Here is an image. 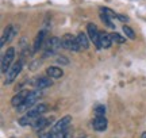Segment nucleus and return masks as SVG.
I'll use <instances>...</instances> for the list:
<instances>
[{"label": "nucleus", "mask_w": 146, "mask_h": 138, "mask_svg": "<svg viewBox=\"0 0 146 138\" xmlns=\"http://www.w3.org/2000/svg\"><path fill=\"white\" fill-rule=\"evenodd\" d=\"M39 98H41V91H39V90L31 91V92L29 94V96L26 98L25 103H23L22 106L18 107V108H16V111H18V112H25V111L31 110L33 107L35 106V103L38 102V99H39Z\"/></svg>", "instance_id": "f257e3e1"}, {"label": "nucleus", "mask_w": 146, "mask_h": 138, "mask_svg": "<svg viewBox=\"0 0 146 138\" xmlns=\"http://www.w3.org/2000/svg\"><path fill=\"white\" fill-rule=\"evenodd\" d=\"M43 48H45V56H46V57L53 56V54H56L58 52V49L62 48V45H61V39L57 38V37L49 38Z\"/></svg>", "instance_id": "f03ea898"}, {"label": "nucleus", "mask_w": 146, "mask_h": 138, "mask_svg": "<svg viewBox=\"0 0 146 138\" xmlns=\"http://www.w3.org/2000/svg\"><path fill=\"white\" fill-rule=\"evenodd\" d=\"M15 58V49L14 48H8L7 52L3 54L1 57V73H7L10 68L12 66V61Z\"/></svg>", "instance_id": "7ed1b4c3"}, {"label": "nucleus", "mask_w": 146, "mask_h": 138, "mask_svg": "<svg viewBox=\"0 0 146 138\" xmlns=\"http://www.w3.org/2000/svg\"><path fill=\"white\" fill-rule=\"evenodd\" d=\"M22 68H23V62H22V61H16L15 64L10 68V70L7 72V76H5V80H4V84L8 85V84H11V83H14V81L16 80V77L19 76V73L22 72Z\"/></svg>", "instance_id": "20e7f679"}, {"label": "nucleus", "mask_w": 146, "mask_h": 138, "mask_svg": "<svg viewBox=\"0 0 146 138\" xmlns=\"http://www.w3.org/2000/svg\"><path fill=\"white\" fill-rule=\"evenodd\" d=\"M61 45H62L64 49L70 50V52H78L80 50L77 39H76V37H73L72 34H64L62 38H61Z\"/></svg>", "instance_id": "39448f33"}, {"label": "nucleus", "mask_w": 146, "mask_h": 138, "mask_svg": "<svg viewBox=\"0 0 146 138\" xmlns=\"http://www.w3.org/2000/svg\"><path fill=\"white\" fill-rule=\"evenodd\" d=\"M87 34H88L89 39L94 42L95 46H96L98 49H102L100 48V31L98 30L96 25H94V23H88V25H87Z\"/></svg>", "instance_id": "423d86ee"}, {"label": "nucleus", "mask_w": 146, "mask_h": 138, "mask_svg": "<svg viewBox=\"0 0 146 138\" xmlns=\"http://www.w3.org/2000/svg\"><path fill=\"white\" fill-rule=\"evenodd\" d=\"M16 33H18V29H16L14 25H10V26H7L4 29V31H3V34H1V41H0V46L3 48L4 45H7V43L10 42L12 38L16 35Z\"/></svg>", "instance_id": "0eeeda50"}, {"label": "nucleus", "mask_w": 146, "mask_h": 138, "mask_svg": "<svg viewBox=\"0 0 146 138\" xmlns=\"http://www.w3.org/2000/svg\"><path fill=\"white\" fill-rule=\"evenodd\" d=\"M70 121H72V117L70 115H65V117H62L60 121H57V123L53 126L52 131L53 133H61V131H65L66 129H69V125H70Z\"/></svg>", "instance_id": "6e6552de"}, {"label": "nucleus", "mask_w": 146, "mask_h": 138, "mask_svg": "<svg viewBox=\"0 0 146 138\" xmlns=\"http://www.w3.org/2000/svg\"><path fill=\"white\" fill-rule=\"evenodd\" d=\"M47 104H45V103H41V104H38V106H34L31 108V110H29V111L26 112V115H29L30 118H34V119H36V118H41L45 112L47 111Z\"/></svg>", "instance_id": "1a4fd4ad"}, {"label": "nucleus", "mask_w": 146, "mask_h": 138, "mask_svg": "<svg viewBox=\"0 0 146 138\" xmlns=\"http://www.w3.org/2000/svg\"><path fill=\"white\" fill-rule=\"evenodd\" d=\"M29 91H21V92H18L16 95L12 96V99H11V104L15 107V108H18L19 106H22L23 103H25V100H26V98L29 96Z\"/></svg>", "instance_id": "9d476101"}, {"label": "nucleus", "mask_w": 146, "mask_h": 138, "mask_svg": "<svg viewBox=\"0 0 146 138\" xmlns=\"http://www.w3.org/2000/svg\"><path fill=\"white\" fill-rule=\"evenodd\" d=\"M53 84V81L50 77H46V76H39V77H36L35 81H34V85H35V88L38 90H45V88H49L50 85Z\"/></svg>", "instance_id": "9b49d317"}, {"label": "nucleus", "mask_w": 146, "mask_h": 138, "mask_svg": "<svg viewBox=\"0 0 146 138\" xmlns=\"http://www.w3.org/2000/svg\"><path fill=\"white\" fill-rule=\"evenodd\" d=\"M107 118L106 117H95L92 121V127L96 131H104L107 129Z\"/></svg>", "instance_id": "f8f14e48"}, {"label": "nucleus", "mask_w": 146, "mask_h": 138, "mask_svg": "<svg viewBox=\"0 0 146 138\" xmlns=\"http://www.w3.org/2000/svg\"><path fill=\"white\" fill-rule=\"evenodd\" d=\"M52 121H53V119H49V118L41 117V118H38L35 122H34V125H33L31 127L34 129V130H36V131H42L43 129H46L47 126L52 123Z\"/></svg>", "instance_id": "ddd939ff"}, {"label": "nucleus", "mask_w": 146, "mask_h": 138, "mask_svg": "<svg viewBox=\"0 0 146 138\" xmlns=\"http://www.w3.org/2000/svg\"><path fill=\"white\" fill-rule=\"evenodd\" d=\"M76 39L80 46V50H87L89 48V37L87 33H78L76 35Z\"/></svg>", "instance_id": "4468645a"}, {"label": "nucleus", "mask_w": 146, "mask_h": 138, "mask_svg": "<svg viewBox=\"0 0 146 138\" xmlns=\"http://www.w3.org/2000/svg\"><path fill=\"white\" fill-rule=\"evenodd\" d=\"M112 45L111 34L106 31H100V48L102 49H110Z\"/></svg>", "instance_id": "2eb2a0df"}, {"label": "nucleus", "mask_w": 146, "mask_h": 138, "mask_svg": "<svg viewBox=\"0 0 146 138\" xmlns=\"http://www.w3.org/2000/svg\"><path fill=\"white\" fill-rule=\"evenodd\" d=\"M45 38H46V31L41 30L35 37V41H34V52H38L41 48L45 46Z\"/></svg>", "instance_id": "dca6fc26"}, {"label": "nucleus", "mask_w": 146, "mask_h": 138, "mask_svg": "<svg viewBox=\"0 0 146 138\" xmlns=\"http://www.w3.org/2000/svg\"><path fill=\"white\" fill-rule=\"evenodd\" d=\"M46 73L49 77H52V79H61L64 76V72L61 68H58V66H49L46 69Z\"/></svg>", "instance_id": "f3484780"}, {"label": "nucleus", "mask_w": 146, "mask_h": 138, "mask_svg": "<svg viewBox=\"0 0 146 138\" xmlns=\"http://www.w3.org/2000/svg\"><path fill=\"white\" fill-rule=\"evenodd\" d=\"M100 12H104V14H107V15L111 16V18H116V19H119V21H122V22L129 21V18H127V16L120 15V14H118V12H115V11L107 8V7H102V8H100Z\"/></svg>", "instance_id": "a211bd4d"}, {"label": "nucleus", "mask_w": 146, "mask_h": 138, "mask_svg": "<svg viewBox=\"0 0 146 138\" xmlns=\"http://www.w3.org/2000/svg\"><path fill=\"white\" fill-rule=\"evenodd\" d=\"M100 19H102V22H103L107 27H110V29H115V25L112 23V21L110 19V16L107 15V14H104V12H100Z\"/></svg>", "instance_id": "6ab92c4d"}, {"label": "nucleus", "mask_w": 146, "mask_h": 138, "mask_svg": "<svg viewBox=\"0 0 146 138\" xmlns=\"http://www.w3.org/2000/svg\"><path fill=\"white\" fill-rule=\"evenodd\" d=\"M111 39H112V42H115V43H125L126 42V38L122 37L118 33H111Z\"/></svg>", "instance_id": "aec40b11"}, {"label": "nucleus", "mask_w": 146, "mask_h": 138, "mask_svg": "<svg viewBox=\"0 0 146 138\" xmlns=\"http://www.w3.org/2000/svg\"><path fill=\"white\" fill-rule=\"evenodd\" d=\"M123 33L126 34V37L130 38V39H135V33H134V30L131 29L130 26H123Z\"/></svg>", "instance_id": "412c9836"}, {"label": "nucleus", "mask_w": 146, "mask_h": 138, "mask_svg": "<svg viewBox=\"0 0 146 138\" xmlns=\"http://www.w3.org/2000/svg\"><path fill=\"white\" fill-rule=\"evenodd\" d=\"M56 138H72V131L66 129L65 131H61V133L56 134Z\"/></svg>", "instance_id": "4be33fe9"}, {"label": "nucleus", "mask_w": 146, "mask_h": 138, "mask_svg": "<svg viewBox=\"0 0 146 138\" xmlns=\"http://www.w3.org/2000/svg\"><path fill=\"white\" fill-rule=\"evenodd\" d=\"M95 114H96V117H104L106 107L104 106H98L96 108H95Z\"/></svg>", "instance_id": "5701e85b"}, {"label": "nucleus", "mask_w": 146, "mask_h": 138, "mask_svg": "<svg viewBox=\"0 0 146 138\" xmlns=\"http://www.w3.org/2000/svg\"><path fill=\"white\" fill-rule=\"evenodd\" d=\"M57 62H58V64H61V65H68L69 64V60L65 58V57H58Z\"/></svg>", "instance_id": "b1692460"}, {"label": "nucleus", "mask_w": 146, "mask_h": 138, "mask_svg": "<svg viewBox=\"0 0 146 138\" xmlns=\"http://www.w3.org/2000/svg\"><path fill=\"white\" fill-rule=\"evenodd\" d=\"M141 138H146V131H143V133H142V135H141Z\"/></svg>", "instance_id": "393cba45"}, {"label": "nucleus", "mask_w": 146, "mask_h": 138, "mask_svg": "<svg viewBox=\"0 0 146 138\" xmlns=\"http://www.w3.org/2000/svg\"><path fill=\"white\" fill-rule=\"evenodd\" d=\"M78 138H87V137H84V135H81V137H78Z\"/></svg>", "instance_id": "a878e982"}]
</instances>
